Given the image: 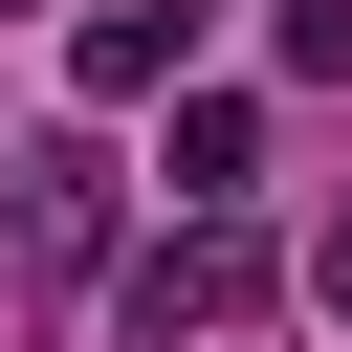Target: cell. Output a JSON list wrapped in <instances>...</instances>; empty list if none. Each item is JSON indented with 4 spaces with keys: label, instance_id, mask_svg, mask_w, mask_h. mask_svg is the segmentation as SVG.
Wrapping results in <instances>:
<instances>
[{
    "label": "cell",
    "instance_id": "cell-3",
    "mask_svg": "<svg viewBox=\"0 0 352 352\" xmlns=\"http://www.w3.org/2000/svg\"><path fill=\"white\" fill-rule=\"evenodd\" d=\"M66 66H88V110H154V88L198 66V0H88V22H66Z\"/></svg>",
    "mask_w": 352,
    "mask_h": 352
},
{
    "label": "cell",
    "instance_id": "cell-2",
    "mask_svg": "<svg viewBox=\"0 0 352 352\" xmlns=\"http://www.w3.org/2000/svg\"><path fill=\"white\" fill-rule=\"evenodd\" d=\"M0 242H22L44 286H88V264L132 242V198H110V154H88V132H44V154H0Z\"/></svg>",
    "mask_w": 352,
    "mask_h": 352
},
{
    "label": "cell",
    "instance_id": "cell-7",
    "mask_svg": "<svg viewBox=\"0 0 352 352\" xmlns=\"http://www.w3.org/2000/svg\"><path fill=\"white\" fill-rule=\"evenodd\" d=\"M0 22H22V0H0Z\"/></svg>",
    "mask_w": 352,
    "mask_h": 352
},
{
    "label": "cell",
    "instance_id": "cell-1",
    "mask_svg": "<svg viewBox=\"0 0 352 352\" xmlns=\"http://www.w3.org/2000/svg\"><path fill=\"white\" fill-rule=\"evenodd\" d=\"M264 308H286V264H264L242 198H176V242H132V330H154V352H220V330H264Z\"/></svg>",
    "mask_w": 352,
    "mask_h": 352
},
{
    "label": "cell",
    "instance_id": "cell-4",
    "mask_svg": "<svg viewBox=\"0 0 352 352\" xmlns=\"http://www.w3.org/2000/svg\"><path fill=\"white\" fill-rule=\"evenodd\" d=\"M242 176H264V110L242 88H176V198H242Z\"/></svg>",
    "mask_w": 352,
    "mask_h": 352
},
{
    "label": "cell",
    "instance_id": "cell-5",
    "mask_svg": "<svg viewBox=\"0 0 352 352\" xmlns=\"http://www.w3.org/2000/svg\"><path fill=\"white\" fill-rule=\"evenodd\" d=\"M264 44H286L308 88H352V0H264Z\"/></svg>",
    "mask_w": 352,
    "mask_h": 352
},
{
    "label": "cell",
    "instance_id": "cell-6",
    "mask_svg": "<svg viewBox=\"0 0 352 352\" xmlns=\"http://www.w3.org/2000/svg\"><path fill=\"white\" fill-rule=\"evenodd\" d=\"M308 308H352V198H330V242H308Z\"/></svg>",
    "mask_w": 352,
    "mask_h": 352
}]
</instances>
